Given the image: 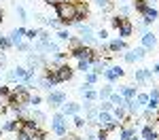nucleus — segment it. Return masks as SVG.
Segmentation results:
<instances>
[{
    "label": "nucleus",
    "mask_w": 159,
    "mask_h": 140,
    "mask_svg": "<svg viewBox=\"0 0 159 140\" xmlns=\"http://www.w3.org/2000/svg\"><path fill=\"white\" fill-rule=\"evenodd\" d=\"M55 13H57V21H60V28L74 25V15H76V7H74V2H57V7H55Z\"/></svg>",
    "instance_id": "1"
},
{
    "label": "nucleus",
    "mask_w": 159,
    "mask_h": 140,
    "mask_svg": "<svg viewBox=\"0 0 159 140\" xmlns=\"http://www.w3.org/2000/svg\"><path fill=\"white\" fill-rule=\"evenodd\" d=\"M51 132L55 136H60V138H66L68 136V121H66V117L61 113H55L51 117Z\"/></svg>",
    "instance_id": "2"
},
{
    "label": "nucleus",
    "mask_w": 159,
    "mask_h": 140,
    "mask_svg": "<svg viewBox=\"0 0 159 140\" xmlns=\"http://www.w3.org/2000/svg\"><path fill=\"white\" fill-rule=\"evenodd\" d=\"M55 75H57V83H68L74 76V68L70 64H60V66L55 68Z\"/></svg>",
    "instance_id": "3"
},
{
    "label": "nucleus",
    "mask_w": 159,
    "mask_h": 140,
    "mask_svg": "<svg viewBox=\"0 0 159 140\" xmlns=\"http://www.w3.org/2000/svg\"><path fill=\"white\" fill-rule=\"evenodd\" d=\"M123 75H125V70H123L121 66H108V68L104 70V75H102V76L108 81L110 85H112V83H115V81H119Z\"/></svg>",
    "instance_id": "4"
},
{
    "label": "nucleus",
    "mask_w": 159,
    "mask_h": 140,
    "mask_svg": "<svg viewBox=\"0 0 159 140\" xmlns=\"http://www.w3.org/2000/svg\"><path fill=\"white\" fill-rule=\"evenodd\" d=\"M74 7H76L74 24H83V19H85L87 15H89V4H87L85 0H76V2H74Z\"/></svg>",
    "instance_id": "5"
},
{
    "label": "nucleus",
    "mask_w": 159,
    "mask_h": 140,
    "mask_svg": "<svg viewBox=\"0 0 159 140\" xmlns=\"http://www.w3.org/2000/svg\"><path fill=\"white\" fill-rule=\"evenodd\" d=\"M64 102H66V93H64V91H55V89L49 91V96H47V104H49V106L60 108Z\"/></svg>",
    "instance_id": "6"
},
{
    "label": "nucleus",
    "mask_w": 159,
    "mask_h": 140,
    "mask_svg": "<svg viewBox=\"0 0 159 140\" xmlns=\"http://www.w3.org/2000/svg\"><path fill=\"white\" fill-rule=\"evenodd\" d=\"M60 108H61L60 113L64 115L66 119H68V117H74V115H79V111H81V104H79V102H64Z\"/></svg>",
    "instance_id": "7"
},
{
    "label": "nucleus",
    "mask_w": 159,
    "mask_h": 140,
    "mask_svg": "<svg viewBox=\"0 0 159 140\" xmlns=\"http://www.w3.org/2000/svg\"><path fill=\"white\" fill-rule=\"evenodd\" d=\"M9 40H11L13 47H17V45H21L24 43V36H25V28H15V30H11L9 34Z\"/></svg>",
    "instance_id": "8"
},
{
    "label": "nucleus",
    "mask_w": 159,
    "mask_h": 140,
    "mask_svg": "<svg viewBox=\"0 0 159 140\" xmlns=\"http://www.w3.org/2000/svg\"><path fill=\"white\" fill-rule=\"evenodd\" d=\"M157 17H159V11L153 7V4H148L147 9H144V13H142V24H144V25H151L155 19H157Z\"/></svg>",
    "instance_id": "9"
},
{
    "label": "nucleus",
    "mask_w": 159,
    "mask_h": 140,
    "mask_svg": "<svg viewBox=\"0 0 159 140\" xmlns=\"http://www.w3.org/2000/svg\"><path fill=\"white\" fill-rule=\"evenodd\" d=\"M132 34H134V24L129 21V17H125V19H123V24L119 25V38L125 40V38H129Z\"/></svg>",
    "instance_id": "10"
},
{
    "label": "nucleus",
    "mask_w": 159,
    "mask_h": 140,
    "mask_svg": "<svg viewBox=\"0 0 159 140\" xmlns=\"http://www.w3.org/2000/svg\"><path fill=\"white\" fill-rule=\"evenodd\" d=\"M153 70L151 68H138L134 72V79L138 81V83H148V81H153Z\"/></svg>",
    "instance_id": "11"
},
{
    "label": "nucleus",
    "mask_w": 159,
    "mask_h": 140,
    "mask_svg": "<svg viewBox=\"0 0 159 140\" xmlns=\"http://www.w3.org/2000/svg\"><path fill=\"white\" fill-rule=\"evenodd\" d=\"M140 40H142V47H144L147 51H153L155 45H157V36H155L153 32H144V34L140 36Z\"/></svg>",
    "instance_id": "12"
},
{
    "label": "nucleus",
    "mask_w": 159,
    "mask_h": 140,
    "mask_svg": "<svg viewBox=\"0 0 159 140\" xmlns=\"http://www.w3.org/2000/svg\"><path fill=\"white\" fill-rule=\"evenodd\" d=\"M142 140H159V132L153 127V123H147V125H142Z\"/></svg>",
    "instance_id": "13"
},
{
    "label": "nucleus",
    "mask_w": 159,
    "mask_h": 140,
    "mask_svg": "<svg viewBox=\"0 0 159 140\" xmlns=\"http://www.w3.org/2000/svg\"><path fill=\"white\" fill-rule=\"evenodd\" d=\"M134 136H136V125L134 123L119 127V140H132Z\"/></svg>",
    "instance_id": "14"
},
{
    "label": "nucleus",
    "mask_w": 159,
    "mask_h": 140,
    "mask_svg": "<svg viewBox=\"0 0 159 140\" xmlns=\"http://www.w3.org/2000/svg\"><path fill=\"white\" fill-rule=\"evenodd\" d=\"M108 49H110L112 55L119 53V51H127V43H125L123 38H115V40H110V43H108Z\"/></svg>",
    "instance_id": "15"
},
{
    "label": "nucleus",
    "mask_w": 159,
    "mask_h": 140,
    "mask_svg": "<svg viewBox=\"0 0 159 140\" xmlns=\"http://www.w3.org/2000/svg\"><path fill=\"white\" fill-rule=\"evenodd\" d=\"M21 129V123H19V119H9L4 125H2V132H11V134H17Z\"/></svg>",
    "instance_id": "16"
},
{
    "label": "nucleus",
    "mask_w": 159,
    "mask_h": 140,
    "mask_svg": "<svg viewBox=\"0 0 159 140\" xmlns=\"http://www.w3.org/2000/svg\"><path fill=\"white\" fill-rule=\"evenodd\" d=\"M123 108L127 111V115H132V117H134V115L138 113V111H140L142 106H140V104L136 102V98H129V100H125V104H123Z\"/></svg>",
    "instance_id": "17"
},
{
    "label": "nucleus",
    "mask_w": 159,
    "mask_h": 140,
    "mask_svg": "<svg viewBox=\"0 0 159 140\" xmlns=\"http://www.w3.org/2000/svg\"><path fill=\"white\" fill-rule=\"evenodd\" d=\"M11 87H9V85H2V87H0V104H2V106H9V104H11Z\"/></svg>",
    "instance_id": "18"
},
{
    "label": "nucleus",
    "mask_w": 159,
    "mask_h": 140,
    "mask_svg": "<svg viewBox=\"0 0 159 140\" xmlns=\"http://www.w3.org/2000/svg\"><path fill=\"white\" fill-rule=\"evenodd\" d=\"M119 93H121L125 100H129V98H136V96H138V87H132V85H121V87H119Z\"/></svg>",
    "instance_id": "19"
},
{
    "label": "nucleus",
    "mask_w": 159,
    "mask_h": 140,
    "mask_svg": "<svg viewBox=\"0 0 159 140\" xmlns=\"http://www.w3.org/2000/svg\"><path fill=\"white\" fill-rule=\"evenodd\" d=\"M74 28L79 30L81 38H85V36H93V25H91V24H74Z\"/></svg>",
    "instance_id": "20"
},
{
    "label": "nucleus",
    "mask_w": 159,
    "mask_h": 140,
    "mask_svg": "<svg viewBox=\"0 0 159 140\" xmlns=\"http://www.w3.org/2000/svg\"><path fill=\"white\" fill-rule=\"evenodd\" d=\"M112 119H115V117H112V113L100 111V113H98V119H96V121H98V127H102V125H106V123H110Z\"/></svg>",
    "instance_id": "21"
},
{
    "label": "nucleus",
    "mask_w": 159,
    "mask_h": 140,
    "mask_svg": "<svg viewBox=\"0 0 159 140\" xmlns=\"http://www.w3.org/2000/svg\"><path fill=\"white\" fill-rule=\"evenodd\" d=\"M112 117H115V119H117V121H125V119H127V111H125V108H123V106H115V108H112Z\"/></svg>",
    "instance_id": "22"
},
{
    "label": "nucleus",
    "mask_w": 159,
    "mask_h": 140,
    "mask_svg": "<svg viewBox=\"0 0 159 140\" xmlns=\"http://www.w3.org/2000/svg\"><path fill=\"white\" fill-rule=\"evenodd\" d=\"M148 7V0H132V9H134L136 13H144V9Z\"/></svg>",
    "instance_id": "23"
},
{
    "label": "nucleus",
    "mask_w": 159,
    "mask_h": 140,
    "mask_svg": "<svg viewBox=\"0 0 159 140\" xmlns=\"http://www.w3.org/2000/svg\"><path fill=\"white\" fill-rule=\"evenodd\" d=\"M76 70H81V72H83V75H87V72H91V66H93V64L89 62V60H76Z\"/></svg>",
    "instance_id": "24"
},
{
    "label": "nucleus",
    "mask_w": 159,
    "mask_h": 140,
    "mask_svg": "<svg viewBox=\"0 0 159 140\" xmlns=\"http://www.w3.org/2000/svg\"><path fill=\"white\" fill-rule=\"evenodd\" d=\"M112 91H115V89H112V85H110V83H108V85H104V87L98 91V100H108Z\"/></svg>",
    "instance_id": "25"
},
{
    "label": "nucleus",
    "mask_w": 159,
    "mask_h": 140,
    "mask_svg": "<svg viewBox=\"0 0 159 140\" xmlns=\"http://www.w3.org/2000/svg\"><path fill=\"white\" fill-rule=\"evenodd\" d=\"M110 104H112V106H123V104H125V98H123L121 93H115V91H112V93H110Z\"/></svg>",
    "instance_id": "26"
},
{
    "label": "nucleus",
    "mask_w": 159,
    "mask_h": 140,
    "mask_svg": "<svg viewBox=\"0 0 159 140\" xmlns=\"http://www.w3.org/2000/svg\"><path fill=\"white\" fill-rule=\"evenodd\" d=\"M96 4H98L100 11H104V13L112 11V2H110V0H96Z\"/></svg>",
    "instance_id": "27"
},
{
    "label": "nucleus",
    "mask_w": 159,
    "mask_h": 140,
    "mask_svg": "<svg viewBox=\"0 0 159 140\" xmlns=\"http://www.w3.org/2000/svg\"><path fill=\"white\" fill-rule=\"evenodd\" d=\"M32 140H47V129H43V127L38 125L34 132H32Z\"/></svg>",
    "instance_id": "28"
},
{
    "label": "nucleus",
    "mask_w": 159,
    "mask_h": 140,
    "mask_svg": "<svg viewBox=\"0 0 159 140\" xmlns=\"http://www.w3.org/2000/svg\"><path fill=\"white\" fill-rule=\"evenodd\" d=\"M79 93H81L85 100H93V102L98 100V91H96L93 87H91V89H85V91H79Z\"/></svg>",
    "instance_id": "29"
},
{
    "label": "nucleus",
    "mask_w": 159,
    "mask_h": 140,
    "mask_svg": "<svg viewBox=\"0 0 159 140\" xmlns=\"http://www.w3.org/2000/svg\"><path fill=\"white\" fill-rule=\"evenodd\" d=\"M123 123L121 121H117V119H112V121H110V123H106V125H102V129H104V132H115V129H119V127H121Z\"/></svg>",
    "instance_id": "30"
},
{
    "label": "nucleus",
    "mask_w": 159,
    "mask_h": 140,
    "mask_svg": "<svg viewBox=\"0 0 159 140\" xmlns=\"http://www.w3.org/2000/svg\"><path fill=\"white\" fill-rule=\"evenodd\" d=\"M60 45L55 43V40H49V45H47V49H45V53H51V55H57L60 53Z\"/></svg>",
    "instance_id": "31"
},
{
    "label": "nucleus",
    "mask_w": 159,
    "mask_h": 140,
    "mask_svg": "<svg viewBox=\"0 0 159 140\" xmlns=\"http://www.w3.org/2000/svg\"><path fill=\"white\" fill-rule=\"evenodd\" d=\"M13 49L11 40H9V36H4V34H0V51H9Z\"/></svg>",
    "instance_id": "32"
},
{
    "label": "nucleus",
    "mask_w": 159,
    "mask_h": 140,
    "mask_svg": "<svg viewBox=\"0 0 159 140\" xmlns=\"http://www.w3.org/2000/svg\"><path fill=\"white\" fill-rule=\"evenodd\" d=\"M72 123H74L76 129H83V127L87 125V119H83L81 115H74V117H72Z\"/></svg>",
    "instance_id": "33"
},
{
    "label": "nucleus",
    "mask_w": 159,
    "mask_h": 140,
    "mask_svg": "<svg viewBox=\"0 0 159 140\" xmlns=\"http://www.w3.org/2000/svg\"><path fill=\"white\" fill-rule=\"evenodd\" d=\"M15 140H32V132H28V129H19L17 134H15Z\"/></svg>",
    "instance_id": "34"
},
{
    "label": "nucleus",
    "mask_w": 159,
    "mask_h": 140,
    "mask_svg": "<svg viewBox=\"0 0 159 140\" xmlns=\"http://www.w3.org/2000/svg\"><path fill=\"white\" fill-rule=\"evenodd\" d=\"M38 34H40V30H36V28H34V30H25V40H30V43H34V40H36L38 38Z\"/></svg>",
    "instance_id": "35"
},
{
    "label": "nucleus",
    "mask_w": 159,
    "mask_h": 140,
    "mask_svg": "<svg viewBox=\"0 0 159 140\" xmlns=\"http://www.w3.org/2000/svg\"><path fill=\"white\" fill-rule=\"evenodd\" d=\"M81 45H83V40H81V38H76V36H70V40H68V51L76 49V47H81Z\"/></svg>",
    "instance_id": "36"
},
{
    "label": "nucleus",
    "mask_w": 159,
    "mask_h": 140,
    "mask_svg": "<svg viewBox=\"0 0 159 140\" xmlns=\"http://www.w3.org/2000/svg\"><path fill=\"white\" fill-rule=\"evenodd\" d=\"M98 108L100 111H106V113H112V104H110V100H100V104H98Z\"/></svg>",
    "instance_id": "37"
},
{
    "label": "nucleus",
    "mask_w": 159,
    "mask_h": 140,
    "mask_svg": "<svg viewBox=\"0 0 159 140\" xmlns=\"http://www.w3.org/2000/svg\"><path fill=\"white\" fill-rule=\"evenodd\" d=\"M104 70H106V66H104L102 62H100V64H93V66H91V72H93V75H98V76L104 75Z\"/></svg>",
    "instance_id": "38"
},
{
    "label": "nucleus",
    "mask_w": 159,
    "mask_h": 140,
    "mask_svg": "<svg viewBox=\"0 0 159 140\" xmlns=\"http://www.w3.org/2000/svg\"><path fill=\"white\" fill-rule=\"evenodd\" d=\"M121 57H123L127 64H134V62H136V55H134V51H132V49H127L125 53H121Z\"/></svg>",
    "instance_id": "39"
},
{
    "label": "nucleus",
    "mask_w": 159,
    "mask_h": 140,
    "mask_svg": "<svg viewBox=\"0 0 159 140\" xmlns=\"http://www.w3.org/2000/svg\"><path fill=\"white\" fill-rule=\"evenodd\" d=\"M55 36H57V40H60V43H68V40H70V32H68V30H60Z\"/></svg>",
    "instance_id": "40"
},
{
    "label": "nucleus",
    "mask_w": 159,
    "mask_h": 140,
    "mask_svg": "<svg viewBox=\"0 0 159 140\" xmlns=\"http://www.w3.org/2000/svg\"><path fill=\"white\" fill-rule=\"evenodd\" d=\"M32 119H34L36 123H43V121L47 119V115L43 113V111H32Z\"/></svg>",
    "instance_id": "41"
},
{
    "label": "nucleus",
    "mask_w": 159,
    "mask_h": 140,
    "mask_svg": "<svg viewBox=\"0 0 159 140\" xmlns=\"http://www.w3.org/2000/svg\"><path fill=\"white\" fill-rule=\"evenodd\" d=\"M123 19H125V17H121V15H115V17H110V25H112L115 30H119V25L123 24Z\"/></svg>",
    "instance_id": "42"
},
{
    "label": "nucleus",
    "mask_w": 159,
    "mask_h": 140,
    "mask_svg": "<svg viewBox=\"0 0 159 140\" xmlns=\"http://www.w3.org/2000/svg\"><path fill=\"white\" fill-rule=\"evenodd\" d=\"M132 51H134L136 60H144V57H147V49H144V47H136V49H132Z\"/></svg>",
    "instance_id": "43"
},
{
    "label": "nucleus",
    "mask_w": 159,
    "mask_h": 140,
    "mask_svg": "<svg viewBox=\"0 0 159 140\" xmlns=\"http://www.w3.org/2000/svg\"><path fill=\"white\" fill-rule=\"evenodd\" d=\"M98 79H100L98 75H93V72H87V75H85V83H89V85H96V83H98Z\"/></svg>",
    "instance_id": "44"
},
{
    "label": "nucleus",
    "mask_w": 159,
    "mask_h": 140,
    "mask_svg": "<svg viewBox=\"0 0 159 140\" xmlns=\"http://www.w3.org/2000/svg\"><path fill=\"white\" fill-rule=\"evenodd\" d=\"M136 102H138L140 106H147L148 104V93H138V96H136Z\"/></svg>",
    "instance_id": "45"
},
{
    "label": "nucleus",
    "mask_w": 159,
    "mask_h": 140,
    "mask_svg": "<svg viewBox=\"0 0 159 140\" xmlns=\"http://www.w3.org/2000/svg\"><path fill=\"white\" fill-rule=\"evenodd\" d=\"M129 13H132V7H129V4H121V7H119V15H121V17H129Z\"/></svg>",
    "instance_id": "46"
},
{
    "label": "nucleus",
    "mask_w": 159,
    "mask_h": 140,
    "mask_svg": "<svg viewBox=\"0 0 159 140\" xmlns=\"http://www.w3.org/2000/svg\"><path fill=\"white\" fill-rule=\"evenodd\" d=\"M15 49L19 51V53H30V51H32V45H30V43H21V45H17Z\"/></svg>",
    "instance_id": "47"
},
{
    "label": "nucleus",
    "mask_w": 159,
    "mask_h": 140,
    "mask_svg": "<svg viewBox=\"0 0 159 140\" xmlns=\"http://www.w3.org/2000/svg\"><path fill=\"white\" fill-rule=\"evenodd\" d=\"M147 108H148V111H157V108H159V98H148Z\"/></svg>",
    "instance_id": "48"
},
{
    "label": "nucleus",
    "mask_w": 159,
    "mask_h": 140,
    "mask_svg": "<svg viewBox=\"0 0 159 140\" xmlns=\"http://www.w3.org/2000/svg\"><path fill=\"white\" fill-rule=\"evenodd\" d=\"M98 53H104L106 57H110L112 53H110V49H108V43H102V47H100V51H98Z\"/></svg>",
    "instance_id": "49"
},
{
    "label": "nucleus",
    "mask_w": 159,
    "mask_h": 140,
    "mask_svg": "<svg viewBox=\"0 0 159 140\" xmlns=\"http://www.w3.org/2000/svg\"><path fill=\"white\" fill-rule=\"evenodd\" d=\"M40 102H43V98H40V96H32V98H30V106H38Z\"/></svg>",
    "instance_id": "50"
},
{
    "label": "nucleus",
    "mask_w": 159,
    "mask_h": 140,
    "mask_svg": "<svg viewBox=\"0 0 159 140\" xmlns=\"http://www.w3.org/2000/svg\"><path fill=\"white\" fill-rule=\"evenodd\" d=\"M96 36H98L100 40H102V43H104V40H106V38H108V32H106V30H98V34H96Z\"/></svg>",
    "instance_id": "51"
},
{
    "label": "nucleus",
    "mask_w": 159,
    "mask_h": 140,
    "mask_svg": "<svg viewBox=\"0 0 159 140\" xmlns=\"http://www.w3.org/2000/svg\"><path fill=\"white\" fill-rule=\"evenodd\" d=\"M17 15H19L21 19H25V17H28V11H25L24 7H17Z\"/></svg>",
    "instance_id": "52"
},
{
    "label": "nucleus",
    "mask_w": 159,
    "mask_h": 140,
    "mask_svg": "<svg viewBox=\"0 0 159 140\" xmlns=\"http://www.w3.org/2000/svg\"><path fill=\"white\" fill-rule=\"evenodd\" d=\"M153 113H155V111H144V113H142V117H144V119H147V121H151V119H153Z\"/></svg>",
    "instance_id": "53"
},
{
    "label": "nucleus",
    "mask_w": 159,
    "mask_h": 140,
    "mask_svg": "<svg viewBox=\"0 0 159 140\" xmlns=\"http://www.w3.org/2000/svg\"><path fill=\"white\" fill-rule=\"evenodd\" d=\"M148 98H159V87H153V91L148 93Z\"/></svg>",
    "instance_id": "54"
},
{
    "label": "nucleus",
    "mask_w": 159,
    "mask_h": 140,
    "mask_svg": "<svg viewBox=\"0 0 159 140\" xmlns=\"http://www.w3.org/2000/svg\"><path fill=\"white\" fill-rule=\"evenodd\" d=\"M85 140H98V138H96V134H93V132H87Z\"/></svg>",
    "instance_id": "55"
},
{
    "label": "nucleus",
    "mask_w": 159,
    "mask_h": 140,
    "mask_svg": "<svg viewBox=\"0 0 159 140\" xmlns=\"http://www.w3.org/2000/svg\"><path fill=\"white\" fill-rule=\"evenodd\" d=\"M45 4H49V7L55 9V7H57V0H45Z\"/></svg>",
    "instance_id": "56"
},
{
    "label": "nucleus",
    "mask_w": 159,
    "mask_h": 140,
    "mask_svg": "<svg viewBox=\"0 0 159 140\" xmlns=\"http://www.w3.org/2000/svg\"><path fill=\"white\" fill-rule=\"evenodd\" d=\"M153 75L159 76V64H155V66H153Z\"/></svg>",
    "instance_id": "57"
},
{
    "label": "nucleus",
    "mask_w": 159,
    "mask_h": 140,
    "mask_svg": "<svg viewBox=\"0 0 159 140\" xmlns=\"http://www.w3.org/2000/svg\"><path fill=\"white\" fill-rule=\"evenodd\" d=\"M153 115H155V123H159V108H157V111H155Z\"/></svg>",
    "instance_id": "58"
},
{
    "label": "nucleus",
    "mask_w": 159,
    "mask_h": 140,
    "mask_svg": "<svg viewBox=\"0 0 159 140\" xmlns=\"http://www.w3.org/2000/svg\"><path fill=\"white\" fill-rule=\"evenodd\" d=\"M2 21H4V11L0 9V24H2Z\"/></svg>",
    "instance_id": "59"
},
{
    "label": "nucleus",
    "mask_w": 159,
    "mask_h": 140,
    "mask_svg": "<svg viewBox=\"0 0 159 140\" xmlns=\"http://www.w3.org/2000/svg\"><path fill=\"white\" fill-rule=\"evenodd\" d=\"M57 2H76V0H57Z\"/></svg>",
    "instance_id": "60"
},
{
    "label": "nucleus",
    "mask_w": 159,
    "mask_h": 140,
    "mask_svg": "<svg viewBox=\"0 0 159 140\" xmlns=\"http://www.w3.org/2000/svg\"><path fill=\"white\" fill-rule=\"evenodd\" d=\"M2 134H4V132H2V129H0V138H2Z\"/></svg>",
    "instance_id": "61"
},
{
    "label": "nucleus",
    "mask_w": 159,
    "mask_h": 140,
    "mask_svg": "<svg viewBox=\"0 0 159 140\" xmlns=\"http://www.w3.org/2000/svg\"><path fill=\"white\" fill-rule=\"evenodd\" d=\"M132 140H138V138H136V136H134V138H132Z\"/></svg>",
    "instance_id": "62"
},
{
    "label": "nucleus",
    "mask_w": 159,
    "mask_h": 140,
    "mask_svg": "<svg viewBox=\"0 0 159 140\" xmlns=\"http://www.w3.org/2000/svg\"><path fill=\"white\" fill-rule=\"evenodd\" d=\"M0 108H2V104H0Z\"/></svg>",
    "instance_id": "63"
}]
</instances>
